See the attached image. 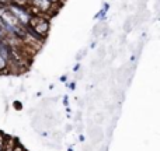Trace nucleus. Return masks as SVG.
Segmentation results:
<instances>
[{
  "mask_svg": "<svg viewBox=\"0 0 160 151\" xmlns=\"http://www.w3.org/2000/svg\"><path fill=\"white\" fill-rule=\"evenodd\" d=\"M7 10L16 17V20L22 25V27H27V25L30 24L32 16H34V14L31 13L30 6H17V4H13V3H8Z\"/></svg>",
  "mask_w": 160,
  "mask_h": 151,
  "instance_id": "f257e3e1",
  "label": "nucleus"
},
{
  "mask_svg": "<svg viewBox=\"0 0 160 151\" xmlns=\"http://www.w3.org/2000/svg\"><path fill=\"white\" fill-rule=\"evenodd\" d=\"M28 27H31L42 38H47L48 32H49V20L45 16H32Z\"/></svg>",
  "mask_w": 160,
  "mask_h": 151,
  "instance_id": "f03ea898",
  "label": "nucleus"
},
{
  "mask_svg": "<svg viewBox=\"0 0 160 151\" xmlns=\"http://www.w3.org/2000/svg\"><path fill=\"white\" fill-rule=\"evenodd\" d=\"M108 10H110V4H108V3H104L102 8L96 14V16H94V20H98V21H105V20H107Z\"/></svg>",
  "mask_w": 160,
  "mask_h": 151,
  "instance_id": "7ed1b4c3",
  "label": "nucleus"
},
{
  "mask_svg": "<svg viewBox=\"0 0 160 151\" xmlns=\"http://www.w3.org/2000/svg\"><path fill=\"white\" fill-rule=\"evenodd\" d=\"M14 144H16V140H13V139H6L2 151H13Z\"/></svg>",
  "mask_w": 160,
  "mask_h": 151,
  "instance_id": "20e7f679",
  "label": "nucleus"
},
{
  "mask_svg": "<svg viewBox=\"0 0 160 151\" xmlns=\"http://www.w3.org/2000/svg\"><path fill=\"white\" fill-rule=\"evenodd\" d=\"M86 55H87V49H84L83 52H79V53H78V56H76V60H78V63L80 62V59H83Z\"/></svg>",
  "mask_w": 160,
  "mask_h": 151,
  "instance_id": "39448f33",
  "label": "nucleus"
},
{
  "mask_svg": "<svg viewBox=\"0 0 160 151\" xmlns=\"http://www.w3.org/2000/svg\"><path fill=\"white\" fill-rule=\"evenodd\" d=\"M6 70H7V63L0 58V72H6Z\"/></svg>",
  "mask_w": 160,
  "mask_h": 151,
  "instance_id": "423d86ee",
  "label": "nucleus"
},
{
  "mask_svg": "<svg viewBox=\"0 0 160 151\" xmlns=\"http://www.w3.org/2000/svg\"><path fill=\"white\" fill-rule=\"evenodd\" d=\"M131 18H128V21H125V24H124V30H125V32H129L131 31Z\"/></svg>",
  "mask_w": 160,
  "mask_h": 151,
  "instance_id": "0eeeda50",
  "label": "nucleus"
},
{
  "mask_svg": "<svg viewBox=\"0 0 160 151\" xmlns=\"http://www.w3.org/2000/svg\"><path fill=\"white\" fill-rule=\"evenodd\" d=\"M96 122H97V123H102V122H104V115H102L101 112L96 115Z\"/></svg>",
  "mask_w": 160,
  "mask_h": 151,
  "instance_id": "6e6552de",
  "label": "nucleus"
},
{
  "mask_svg": "<svg viewBox=\"0 0 160 151\" xmlns=\"http://www.w3.org/2000/svg\"><path fill=\"white\" fill-rule=\"evenodd\" d=\"M49 2L52 3L53 6H56V7H61V6L63 4V2H65V0H49Z\"/></svg>",
  "mask_w": 160,
  "mask_h": 151,
  "instance_id": "1a4fd4ad",
  "label": "nucleus"
},
{
  "mask_svg": "<svg viewBox=\"0 0 160 151\" xmlns=\"http://www.w3.org/2000/svg\"><path fill=\"white\" fill-rule=\"evenodd\" d=\"M4 140H6V139H4V136H3V134H0V151L3 150V144H4Z\"/></svg>",
  "mask_w": 160,
  "mask_h": 151,
  "instance_id": "9d476101",
  "label": "nucleus"
},
{
  "mask_svg": "<svg viewBox=\"0 0 160 151\" xmlns=\"http://www.w3.org/2000/svg\"><path fill=\"white\" fill-rule=\"evenodd\" d=\"M63 105H65V106H68V105H69V98H68V95L63 97Z\"/></svg>",
  "mask_w": 160,
  "mask_h": 151,
  "instance_id": "9b49d317",
  "label": "nucleus"
},
{
  "mask_svg": "<svg viewBox=\"0 0 160 151\" xmlns=\"http://www.w3.org/2000/svg\"><path fill=\"white\" fill-rule=\"evenodd\" d=\"M79 70H80V63H76V64H75V67H73V72L78 73Z\"/></svg>",
  "mask_w": 160,
  "mask_h": 151,
  "instance_id": "f8f14e48",
  "label": "nucleus"
},
{
  "mask_svg": "<svg viewBox=\"0 0 160 151\" xmlns=\"http://www.w3.org/2000/svg\"><path fill=\"white\" fill-rule=\"evenodd\" d=\"M59 81H61V83H66L68 81V76H62L61 78H59Z\"/></svg>",
  "mask_w": 160,
  "mask_h": 151,
  "instance_id": "ddd939ff",
  "label": "nucleus"
},
{
  "mask_svg": "<svg viewBox=\"0 0 160 151\" xmlns=\"http://www.w3.org/2000/svg\"><path fill=\"white\" fill-rule=\"evenodd\" d=\"M68 87H69L70 88V90H75V88H76V84H75V83H70V84H68Z\"/></svg>",
  "mask_w": 160,
  "mask_h": 151,
  "instance_id": "4468645a",
  "label": "nucleus"
},
{
  "mask_svg": "<svg viewBox=\"0 0 160 151\" xmlns=\"http://www.w3.org/2000/svg\"><path fill=\"white\" fill-rule=\"evenodd\" d=\"M72 129H73L72 125H66V130H65V132H72Z\"/></svg>",
  "mask_w": 160,
  "mask_h": 151,
  "instance_id": "2eb2a0df",
  "label": "nucleus"
},
{
  "mask_svg": "<svg viewBox=\"0 0 160 151\" xmlns=\"http://www.w3.org/2000/svg\"><path fill=\"white\" fill-rule=\"evenodd\" d=\"M96 46H97V42H91L90 44V49H94Z\"/></svg>",
  "mask_w": 160,
  "mask_h": 151,
  "instance_id": "dca6fc26",
  "label": "nucleus"
},
{
  "mask_svg": "<svg viewBox=\"0 0 160 151\" xmlns=\"http://www.w3.org/2000/svg\"><path fill=\"white\" fill-rule=\"evenodd\" d=\"M79 141H84V136H83V134L79 136Z\"/></svg>",
  "mask_w": 160,
  "mask_h": 151,
  "instance_id": "f3484780",
  "label": "nucleus"
},
{
  "mask_svg": "<svg viewBox=\"0 0 160 151\" xmlns=\"http://www.w3.org/2000/svg\"><path fill=\"white\" fill-rule=\"evenodd\" d=\"M25 151H27V150H25Z\"/></svg>",
  "mask_w": 160,
  "mask_h": 151,
  "instance_id": "a211bd4d",
  "label": "nucleus"
}]
</instances>
